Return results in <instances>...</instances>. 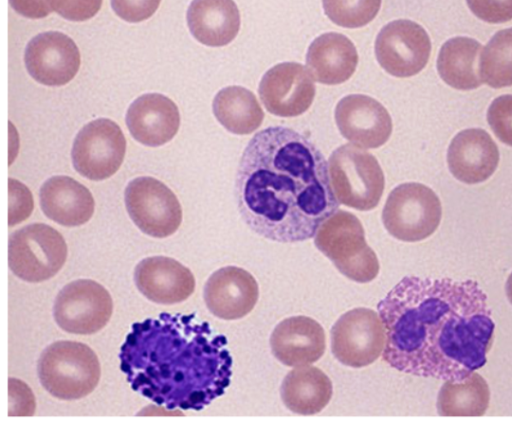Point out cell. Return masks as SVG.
I'll use <instances>...</instances> for the list:
<instances>
[{
    "label": "cell",
    "instance_id": "1",
    "mask_svg": "<svg viewBox=\"0 0 512 421\" xmlns=\"http://www.w3.org/2000/svg\"><path fill=\"white\" fill-rule=\"evenodd\" d=\"M383 360L421 377L458 382L485 365L495 323L474 280L405 276L378 303Z\"/></svg>",
    "mask_w": 512,
    "mask_h": 421
},
{
    "label": "cell",
    "instance_id": "2",
    "mask_svg": "<svg viewBox=\"0 0 512 421\" xmlns=\"http://www.w3.org/2000/svg\"><path fill=\"white\" fill-rule=\"evenodd\" d=\"M239 213L257 235L281 243L305 241L339 207L320 149L284 126L257 132L236 174Z\"/></svg>",
    "mask_w": 512,
    "mask_h": 421
},
{
    "label": "cell",
    "instance_id": "3",
    "mask_svg": "<svg viewBox=\"0 0 512 421\" xmlns=\"http://www.w3.org/2000/svg\"><path fill=\"white\" fill-rule=\"evenodd\" d=\"M227 344L194 314L163 313L133 325L121 348V369L135 391L157 404L201 410L230 384Z\"/></svg>",
    "mask_w": 512,
    "mask_h": 421
},
{
    "label": "cell",
    "instance_id": "4",
    "mask_svg": "<svg viewBox=\"0 0 512 421\" xmlns=\"http://www.w3.org/2000/svg\"><path fill=\"white\" fill-rule=\"evenodd\" d=\"M37 373L44 389L62 400H76L98 385L101 368L96 353L86 344L60 340L46 347Z\"/></svg>",
    "mask_w": 512,
    "mask_h": 421
},
{
    "label": "cell",
    "instance_id": "5",
    "mask_svg": "<svg viewBox=\"0 0 512 421\" xmlns=\"http://www.w3.org/2000/svg\"><path fill=\"white\" fill-rule=\"evenodd\" d=\"M315 246L345 277L368 283L379 273V261L365 240L360 220L351 212L337 210L318 228Z\"/></svg>",
    "mask_w": 512,
    "mask_h": 421
},
{
    "label": "cell",
    "instance_id": "6",
    "mask_svg": "<svg viewBox=\"0 0 512 421\" xmlns=\"http://www.w3.org/2000/svg\"><path fill=\"white\" fill-rule=\"evenodd\" d=\"M329 170L331 186L340 204L360 211H369L378 205L385 179L372 154L344 144L331 154Z\"/></svg>",
    "mask_w": 512,
    "mask_h": 421
},
{
    "label": "cell",
    "instance_id": "7",
    "mask_svg": "<svg viewBox=\"0 0 512 421\" xmlns=\"http://www.w3.org/2000/svg\"><path fill=\"white\" fill-rule=\"evenodd\" d=\"M66 258L67 245L63 236L47 224H29L9 237V268L26 282L39 283L52 278L63 267Z\"/></svg>",
    "mask_w": 512,
    "mask_h": 421
},
{
    "label": "cell",
    "instance_id": "8",
    "mask_svg": "<svg viewBox=\"0 0 512 421\" xmlns=\"http://www.w3.org/2000/svg\"><path fill=\"white\" fill-rule=\"evenodd\" d=\"M442 215L441 203L429 187L416 182L395 187L385 202L382 221L394 238L417 242L431 236Z\"/></svg>",
    "mask_w": 512,
    "mask_h": 421
},
{
    "label": "cell",
    "instance_id": "9",
    "mask_svg": "<svg viewBox=\"0 0 512 421\" xmlns=\"http://www.w3.org/2000/svg\"><path fill=\"white\" fill-rule=\"evenodd\" d=\"M124 199L132 221L149 236L168 237L182 222V208L176 195L153 177L131 180L125 188Z\"/></svg>",
    "mask_w": 512,
    "mask_h": 421
},
{
    "label": "cell",
    "instance_id": "10",
    "mask_svg": "<svg viewBox=\"0 0 512 421\" xmlns=\"http://www.w3.org/2000/svg\"><path fill=\"white\" fill-rule=\"evenodd\" d=\"M113 301L107 289L90 279L66 284L57 294L53 317L57 325L72 334H93L110 320Z\"/></svg>",
    "mask_w": 512,
    "mask_h": 421
},
{
    "label": "cell",
    "instance_id": "11",
    "mask_svg": "<svg viewBox=\"0 0 512 421\" xmlns=\"http://www.w3.org/2000/svg\"><path fill=\"white\" fill-rule=\"evenodd\" d=\"M331 350L343 365L361 368L372 364L383 353L386 334L380 316L359 307L344 313L330 331Z\"/></svg>",
    "mask_w": 512,
    "mask_h": 421
},
{
    "label": "cell",
    "instance_id": "12",
    "mask_svg": "<svg viewBox=\"0 0 512 421\" xmlns=\"http://www.w3.org/2000/svg\"><path fill=\"white\" fill-rule=\"evenodd\" d=\"M126 139L112 120L99 118L86 124L75 137L71 157L75 170L90 180L111 177L120 168Z\"/></svg>",
    "mask_w": 512,
    "mask_h": 421
},
{
    "label": "cell",
    "instance_id": "13",
    "mask_svg": "<svg viewBox=\"0 0 512 421\" xmlns=\"http://www.w3.org/2000/svg\"><path fill=\"white\" fill-rule=\"evenodd\" d=\"M431 41L418 23L399 19L385 25L375 41V55L390 75L405 78L416 75L427 64Z\"/></svg>",
    "mask_w": 512,
    "mask_h": 421
},
{
    "label": "cell",
    "instance_id": "14",
    "mask_svg": "<svg viewBox=\"0 0 512 421\" xmlns=\"http://www.w3.org/2000/svg\"><path fill=\"white\" fill-rule=\"evenodd\" d=\"M259 95L271 114L295 117L311 106L315 85L309 70L303 65L284 62L264 74L259 84Z\"/></svg>",
    "mask_w": 512,
    "mask_h": 421
},
{
    "label": "cell",
    "instance_id": "15",
    "mask_svg": "<svg viewBox=\"0 0 512 421\" xmlns=\"http://www.w3.org/2000/svg\"><path fill=\"white\" fill-rule=\"evenodd\" d=\"M28 73L47 86H61L71 81L80 67V52L67 35L48 31L33 37L25 50Z\"/></svg>",
    "mask_w": 512,
    "mask_h": 421
},
{
    "label": "cell",
    "instance_id": "16",
    "mask_svg": "<svg viewBox=\"0 0 512 421\" xmlns=\"http://www.w3.org/2000/svg\"><path fill=\"white\" fill-rule=\"evenodd\" d=\"M335 121L342 136L363 148H378L392 133V119L386 108L367 95L343 97L335 108Z\"/></svg>",
    "mask_w": 512,
    "mask_h": 421
},
{
    "label": "cell",
    "instance_id": "17",
    "mask_svg": "<svg viewBox=\"0 0 512 421\" xmlns=\"http://www.w3.org/2000/svg\"><path fill=\"white\" fill-rule=\"evenodd\" d=\"M258 297L256 279L247 270L236 266L216 270L204 286V301L208 310L224 320H236L249 314Z\"/></svg>",
    "mask_w": 512,
    "mask_h": 421
},
{
    "label": "cell",
    "instance_id": "18",
    "mask_svg": "<svg viewBox=\"0 0 512 421\" xmlns=\"http://www.w3.org/2000/svg\"><path fill=\"white\" fill-rule=\"evenodd\" d=\"M134 281L148 300L158 304L182 302L195 290V278L190 269L165 256L141 260L135 267Z\"/></svg>",
    "mask_w": 512,
    "mask_h": 421
},
{
    "label": "cell",
    "instance_id": "19",
    "mask_svg": "<svg viewBox=\"0 0 512 421\" xmlns=\"http://www.w3.org/2000/svg\"><path fill=\"white\" fill-rule=\"evenodd\" d=\"M270 346L274 357L286 366L310 365L324 354V329L311 317L292 316L276 325Z\"/></svg>",
    "mask_w": 512,
    "mask_h": 421
},
{
    "label": "cell",
    "instance_id": "20",
    "mask_svg": "<svg viewBox=\"0 0 512 421\" xmlns=\"http://www.w3.org/2000/svg\"><path fill=\"white\" fill-rule=\"evenodd\" d=\"M499 150L483 129L469 128L452 139L447 153L450 172L459 181L476 184L487 180L496 170Z\"/></svg>",
    "mask_w": 512,
    "mask_h": 421
},
{
    "label": "cell",
    "instance_id": "21",
    "mask_svg": "<svg viewBox=\"0 0 512 421\" xmlns=\"http://www.w3.org/2000/svg\"><path fill=\"white\" fill-rule=\"evenodd\" d=\"M131 135L146 146H160L170 141L180 126L177 105L167 96L147 93L132 102L126 113Z\"/></svg>",
    "mask_w": 512,
    "mask_h": 421
},
{
    "label": "cell",
    "instance_id": "22",
    "mask_svg": "<svg viewBox=\"0 0 512 421\" xmlns=\"http://www.w3.org/2000/svg\"><path fill=\"white\" fill-rule=\"evenodd\" d=\"M43 213L66 226H80L90 220L95 202L91 192L68 176H54L44 182L39 193Z\"/></svg>",
    "mask_w": 512,
    "mask_h": 421
},
{
    "label": "cell",
    "instance_id": "23",
    "mask_svg": "<svg viewBox=\"0 0 512 421\" xmlns=\"http://www.w3.org/2000/svg\"><path fill=\"white\" fill-rule=\"evenodd\" d=\"M358 54L354 44L340 33H325L309 46L306 65L317 82L336 85L355 72Z\"/></svg>",
    "mask_w": 512,
    "mask_h": 421
},
{
    "label": "cell",
    "instance_id": "24",
    "mask_svg": "<svg viewBox=\"0 0 512 421\" xmlns=\"http://www.w3.org/2000/svg\"><path fill=\"white\" fill-rule=\"evenodd\" d=\"M190 32L200 43L220 47L240 29V13L233 0H192L187 10Z\"/></svg>",
    "mask_w": 512,
    "mask_h": 421
},
{
    "label": "cell",
    "instance_id": "25",
    "mask_svg": "<svg viewBox=\"0 0 512 421\" xmlns=\"http://www.w3.org/2000/svg\"><path fill=\"white\" fill-rule=\"evenodd\" d=\"M332 382L319 368L299 366L284 377L280 395L284 405L300 415L319 413L331 400Z\"/></svg>",
    "mask_w": 512,
    "mask_h": 421
},
{
    "label": "cell",
    "instance_id": "26",
    "mask_svg": "<svg viewBox=\"0 0 512 421\" xmlns=\"http://www.w3.org/2000/svg\"><path fill=\"white\" fill-rule=\"evenodd\" d=\"M482 45L475 39L457 36L447 40L440 48L437 70L441 79L458 90H472L482 83L479 58Z\"/></svg>",
    "mask_w": 512,
    "mask_h": 421
},
{
    "label": "cell",
    "instance_id": "27",
    "mask_svg": "<svg viewBox=\"0 0 512 421\" xmlns=\"http://www.w3.org/2000/svg\"><path fill=\"white\" fill-rule=\"evenodd\" d=\"M212 108L219 123L238 135L252 133L264 119V112L255 95L241 86L221 89L214 97Z\"/></svg>",
    "mask_w": 512,
    "mask_h": 421
},
{
    "label": "cell",
    "instance_id": "28",
    "mask_svg": "<svg viewBox=\"0 0 512 421\" xmlns=\"http://www.w3.org/2000/svg\"><path fill=\"white\" fill-rule=\"evenodd\" d=\"M489 387L476 372L462 381H445L438 398L441 416H482L489 405Z\"/></svg>",
    "mask_w": 512,
    "mask_h": 421
},
{
    "label": "cell",
    "instance_id": "29",
    "mask_svg": "<svg viewBox=\"0 0 512 421\" xmlns=\"http://www.w3.org/2000/svg\"><path fill=\"white\" fill-rule=\"evenodd\" d=\"M479 73L490 87L512 86V27L496 32L482 48Z\"/></svg>",
    "mask_w": 512,
    "mask_h": 421
},
{
    "label": "cell",
    "instance_id": "30",
    "mask_svg": "<svg viewBox=\"0 0 512 421\" xmlns=\"http://www.w3.org/2000/svg\"><path fill=\"white\" fill-rule=\"evenodd\" d=\"M324 12L335 24L359 28L374 19L381 0H322Z\"/></svg>",
    "mask_w": 512,
    "mask_h": 421
},
{
    "label": "cell",
    "instance_id": "31",
    "mask_svg": "<svg viewBox=\"0 0 512 421\" xmlns=\"http://www.w3.org/2000/svg\"><path fill=\"white\" fill-rule=\"evenodd\" d=\"M487 121L498 139L512 146V95L495 98L487 111Z\"/></svg>",
    "mask_w": 512,
    "mask_h": 421
},
{
    "label": "cell",
    "instance_id": "32",
    "mask_svg": "<svg viewBox=\"0 0 512 421\" xmlns=\"http://www.w3.org/2000/svg\"><path fill=\"white\" fill-rule=\"evenodd\" d=\"M471 12L487 23L512 20V0H466Z\"/></svg>",
    "mask_w": 512,
    "mask_h": 421
},
{
    "label": "cell",
    "instance_id": "33",
    "mask_svg": "<svg viewBox=\"0 0 512 421\" xmlns=\"http://www.w3.org/2000/svg\"><path fill=\"white\" fill-rule=\"evenodd\" d=\"M52 11L70 21H85L101 8L102 0H47Z\"/></svg>",
    "mask_w": 512,
    "mask_h": 421
},
{
    "label": "cell",
    "instance_id": "34",
    "mask_svg": "<svg viewBox=\"0 0 512 421\" xmlns=\"http://www.w3.org/2000/svg\"><path fill=\"white\" fill-rule=\"evenodd\" d=\"M33 210V198L29 189L17 180L9 178V226L28 218Z\"/></svg>",
    "mask_w": 512,
    "mask_h": 421
},
{
    "label": "cell",
    "instance_id": "35",
    "mask_svg": "<svg viewBox=\"0 0 512 421\" xmlns=\"http://www.w3.org/2000/svg\"><path fill=\"white\" fill-rule=\"evenodd\" d=\"M161 0H111L114 12L123 20L137 23L150 18Z\"/></svg>",
    "mask_w": 512,
    "mask_h": 421
},
{
    "label": "cell",
    "instance_id": "36",
    "mask_svg": "<svg viewBox=\"0 0 512 421\" xmlns=\"http://www.w3.org/2000/svg\"><path fill=\"white\" fill-rule=\"evenodd\" d=\"M35 399L29 387L20 380L9 378V416H31Z\"/></svg>",
    "mask_w": 512,
    "mask_h": 421
},
{
    "label": "cell",
    "instance_id": "37",
    "mask_svg": "<svg viewBox=\"0 0 512 421\" xmlns=\"http://www.w3.org/2000/svg\"><path fill=\"white\" fill-rule=\"evenodd\" d=\"M9 2L16 12L31 19L44 18L52 12L47 0H9Z\"/></svg>",
    "mask_w": 512,
    "mask_h": 421
},
{
    "label": "cell",
    "instance_id": "38",
    "mask_svg": "<svg viewBox=\"0 0 512 421\" xmlns=\"http://www.w3.org/2000/svg\"><path fill=\"white\" fill-rule=\"evenodd\" d=\"M506 294L508 297V300L512 304V273L509 275L507 282H506Z\"/></svg>",
    "mask_w": 512,
    "mask_h": 421
}]
</instances>
